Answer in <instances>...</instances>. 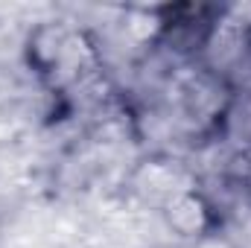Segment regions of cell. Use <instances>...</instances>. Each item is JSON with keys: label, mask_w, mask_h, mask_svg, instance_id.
Returning <instances> with one entry per match:
<instances>
[{"label": "cell", "mask_w": 251, "mask_h": 248, "mask_svg": "<svg viewBox=\"0 0 251 248\" xmlns=\"http://www.w3.org/2000/svg\"><path fill=\"white\" fill-rule=\"evenodd\" d=\"M164 219L167 225L178 234V237H204L213 225V213H210V204L201 193L196 190H178L167 198L164 204Z\"/></svg>", "instance_id": "obj_1"}]
</instances>
